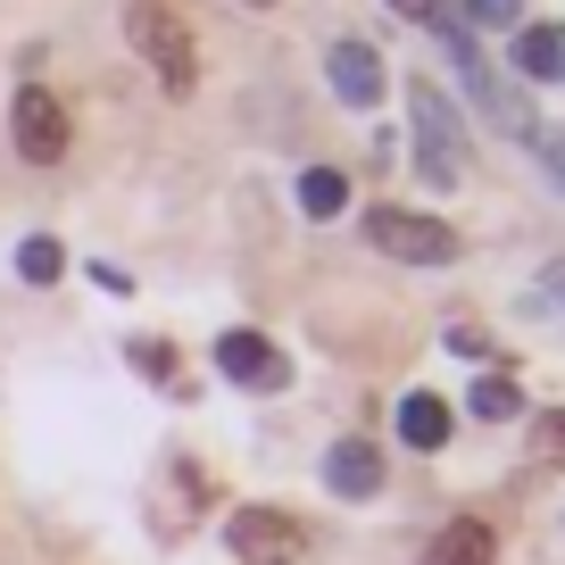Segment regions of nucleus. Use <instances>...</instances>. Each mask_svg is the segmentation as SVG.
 <instances>
[{
    "mask_svg": "<svg viewBox=\"0 0 565 565\" xmlns=\"http://www.w3.org/2000/svg\"><path fill=\"white\" fill-rule=\"evenodd\" d=\"M125 42H134V51L159 67L167 92H192L200 51H192V25L175 18V0H134V9H125Z\"/></svg>",
    "mask_w": 565,
    "mask_h": 565,
    "instance_id": "nucleus-1",
    "label": "nucleus"
},
{
    "mask_svg": "<svg viewBox=\"0 0 565 565\" xmlns=\"http://www.w3.org/2000/svg\"><path fill=\"white\" fill-rule=\"evenodd\" d=\"M407 117H416V167H424L433 183H458V175H466V134H458V108H449L433 84H407Z\"/></svg>",
    "mask_w": 565,
    "mask_h": 565,
    "instance_id": "nucleus-2",
    "label": "nucleus"
},
{
    "mask_svg": "<svg viewBox=\"0 0 565 565\" xmlns=\"http://www.w3.org/2000/svg\"><path fill=\"white\" fill-rule=\"evenodd\" d=\"M366 242L391 249V258H407V266H449L458 258V233H449L441 216H416V209H366Z\"/></svg>",
    "mask_w": 565,
    "mask_h": 565,
    "instance_id": "nucleus-3",
    "label": "nucleus"
},
{
    "mask_svg": "<svg viewBox=\"0 0 565 565\" xmlns=\"http://www.w3.org/2000/svg\"><path fill=\"white\" fill-rule=\"evenodd\" d=\"M225 548L242 565H300L308 557V524H300V515H282V508H242L225 524Z\"/></svg>",
    "mask_w": 565,
    "mask_h": 565,
    "instance_id": "nucleus-4",
    "label": "nucleus"
},
{
    "mask_svg": "<svg viewBox=\"0 0 565 565\" xmlns=\"http://www.w3.org/2000/svg\"><path fill=\"white\" fill-rule=\"evenodd\" d=\"M9 134H18V159H34V167H58V159H67V108H58L42 84L18 92V108H9Z\"/></svg>",
    "mask_w": 565,
    "mask_h": 565,
    "instance_id": "nucleus-5",
    "label": "nucleus"
},
{
    "mask_svg": "<svg viewBox=\"0 0 565 565\" xmlns=\"http://www.w3.org/2000/svg\"><path fill=\"white\" fill-rule=\"evenodd\" d=\"M324 75H333V100L341 108H374V100H383V84H391V67H383L374 42H333V51H324Z\"/></svg>",
    "mask_w": 565,
    "mask_h": 565,
    "instance_id": "nucleus-6",
    "label": "nucleus"
},
{
    "mask_svg": "<svg viewBox=\"0 0 565 565\" xmlns=\"http://www.w3.org/2000/svg\"><path fill=\"white\" fill-rule=\"evenodd\" d=\"M216 366H225L242 391H282V383H291V358H282L266 333H225V341H216Z\"/></svg>",
    "mask_w": 565,
    "mask_h": 565,
    "instance_id": "nucleus-7",
    "label": "nucleus"
},
{
    "mask_svg": "<svg viewBox=\"0 0 565 565\" xmlns=\"http://www.w3.org/2000/svg\"><path fill=\"white\" fill-rule=\"evenodd\" d=\"M324 482H333L341 499H374L383 491V449L374 441H333L324 449Z\"/></svg>",
    "mask_w": 565,
    "mask_h": 565,
    "instance_id": "nucleus-8",
    "label": "nucleus"
},
{
    "mask_svg": "<svg viewBox=\"0 0 565 565\" xmlns=\"http://www.w3.org/2000/svg\"><path fill=\"white\" fill-rule=\"evenodd\" d=\"M491 524L482 515H458V524H441L433 532V548H424V565H491Z\"/></svg>",
    "mask_w": 565,
    "mask_h": 565,
    "instance_id": "nucleus-9",
    "label": "nucleus"
},
{
    "mask_svg": "<svg viewBox=\"0 0 565 565\" xmlns=\"http://www.w3.org/2000/svg\"><path fill=\"white\" fill-rule=\"evenodd\" d=\"M515 67H524L532 84H565V25H524V42H515Z\"/></svg>",
    "mask_w": 565,
    "mask_h": 565,
    "instance_id": "nucleus-10",
    "label": "nucleus"
},
{
    "mask_svg": "<svg viewBox=\"0 0 565 565\" xmlns=\"http://www.w3.org/2000/svg\"><path fill=\"white\" fill-rule=\"evenodd\" d=\"M399 441H407V449H441V441H449V407L433 399V391L399 399Z\"/></svg>",
    "mask_w": 565,
    "mask_h": 565,
    "instance_id": "nucleus-11",
    "label": "nucleus"
},
{
    "mask_svg": "<svg viewBox=\"0 0 565 565\" xmlns=\"http://www.w3.org/2000/svg\"><path fill=\"white\" fill-rule=\"evenodd\" d=\"M341 200H350V183H341L333 167H308L300 175V209L308 216H341Z\"/></svg>",
    "mask_w": 565,
    "mask_h": 565,
    "instance_id": "nucleus-12",
    "label": "nucleus"
},
{
    "mask_svg": "<svg viewBox=\"0 0 565 565\" xmlns=\"http://www.w3.org/2000/svg\"><path fill=\"white\" fill-rule=\"evenodd\" d=\"M515 407H524V391H515V383H508V374H482V383H475V416H491V424H508V416H515Z\"/></svg>",
    "mask_w": 565,
    "mask_h": 565,
    "instance_id": "nucleus-13",
    "label": "nucleus"
},
{
    "mask_svg": "<svg viewBox=\"0 0 565 565\" xmlns=\"http://www.w3.org/2000/svg\"><path fill=\"white\" fill-rule=\"evenodd\" d=\"M58 266H67V249H58L51 233H34V242L18 249V275H25V282H58Z\"/></svg>",
    "mask_w": 565,
    "mask_h": 565,
    "instance_id": "nucleus-14",
    "label": "nucleus"
},
{
    "mask_svg": "<svg viewBox=\"0 0 565 565\" xmlns=\"http://www.w3.org/2000/svg\"><path fill=\"white\" fill-rule=\"evenodd\" d=\"M134 366L150 374V383H167V391H183V366H175V350L167 341H134Z\"/></svg>",
    "mask_w": 565,
    "mask_h": 565,
    "instance_id": "nucleus-15",
    "label": "nucleus"
},
{
    "mask_svg": "<svg viewBox=\"0 0 565 565\" xmlns=\"http://www.w3.org/2000/svg\"><path fill=\"white\" fill-rule=\"evenodd\" d=\"M532 449H541L548 466H565V407H548V416L532 424Z\"/></svg>",
    "mask_w": 565,
    "mask_h": 565,
    "instance_id": "nucleus-16",
    "label": "nucleus"
},
{
    "mask_svg": "<svg viewBox=\"0 0 565 565\" xmlns=\"http://www.w3.org/2000/svg\"><path fill=\"white\" fill-rule=\"evenodd\" d=\"M532 150H541L548 183H557V192H565V134H548V125H532Z\"/></svg>",
    "mask_w": 565,
    "mask_h": 565,
    "instance_id": "nucleus-17",
    "label": "nucleus"
},
{
    "mask_svg": "<svg viewBox=\"0 0 565 565\" xmlns=\"http://www.w3.org/2000/svg\"><path fill=\"white\" fill-rule=\"evenodd\" d=\"M466 18H475V25H499V34H508V25L524 18V0H466Z\"/></svg>",
    "mask_w": 565,
    "mask_h": 565,
    "instance_id": "nucleus-18",
    "label": "nucleus"
},
{
    "mask_svg": "<svg viewBox=\"0 0 565 565\" xmlns=\"http://www.w3.org/2000/svg\"><path fill=\"white\" fill-rule=\"evenodd\" d=\"M391 9H399L407 25H441L449 18V0H391Z\"/></svg>",
    "mask_w": 565,
    "mask_h": 565,
    "instance_id": "nucleus-19",
    "label": "nucleus"
},
{
    "mask_svg": "<svg viewBox=\"0 0 565 565\" xmlns=\"http://www.w3.org/2000/svg\"><path fill=\"white\" fill-rule=\"evenodd\" d=\"M548 300H557V308H565V266H548Z\"/></svg>",
    "mask_w": 565,
    "mask_h": 565,
    "instance_id": "nucleus-20",
    "label": "nucleus"
},
{
    "mask_svg": "<svg viewBox=\"0 0 565 565\" xmlns=\"http://www.w3.org/2000/svg\"><path fill=\"white\" fill-rule=\"evenodd\" d=\"M242 9H275V0H242Z\"/></svg>",
    "mask_w": 565,
    "mask_h": 565,
    "instance_id": "nucleus-21",
    "label": "nucleus"
}]
</instances>
